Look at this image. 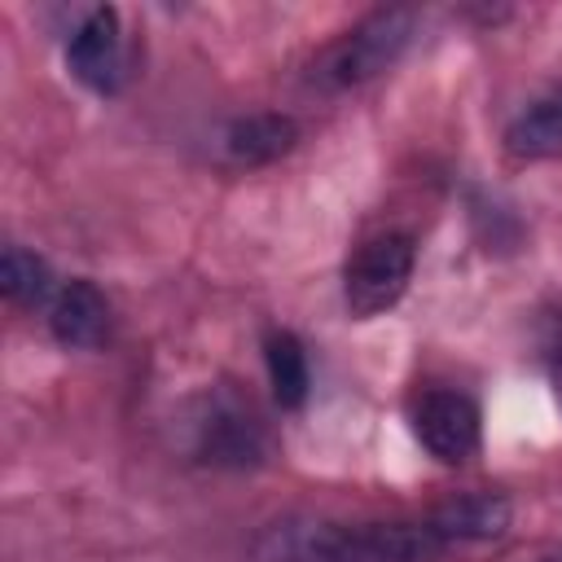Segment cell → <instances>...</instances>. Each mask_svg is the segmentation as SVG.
Listing matches in <instances>:
<instances>
[{"instance_id": "cell-9", "label": "cell", "mask_w": 562, "mask_h": 562, "mask_svg": "<svg viewBox=\"0 0 562 562\" xmlns=\"http://www.w3.org/2000/svg\"><path fill=\"white\" fill-rule=\"evenodd\" d=\"M505 149L518 162L562 158V88L536 97L514 114V123L505 127Z\"/></svg>"}, {"instance_id": "cell-11", "label": "cell", "mask_w": 562, "mask_h": 562, "mask_svg": "<svg viewBox=\"0 0 562 562\" xmlns=\"http://www.w3.org/2000/svg\"><path fill=\"white\" fill-rule=\"evenodd\" d=\"M0 285H4V299L18 303V307H44L57 294L53 268L35 250H22V246H9L4 250V259H0Z\"/></svg>"}, {"instance_id": "cell-6", "label": "cell", "mask_w": 562, "mask_h": 562, "mask_svg": "<svg viewBox=\"0 0 562 562\" xmlns=\"http://www.w3.org/2000/svg\"><path fill=\"white\" fill-rule=\"evenodd\" d=\"M413 435L435 461L457 465L479 452V435H483L479 404L461 391H426L413 404Z\"/></svg>"}, {"instance_id": "cell-7", "label": "cell", "mask_w": 562, "mask_h": 562, "mask_svg": "<svg viewBox=\"0 0 562 562\" xmlns=\"http://www.w3.org/2000/svg\"><path fill=\"white\" fill-rule=\"evenodd\" d=\"M299 140V123L290 114H277V110H259V114H241V119H228L215 136V154L224 167H237V171H250V167H268L277 158H285Z\"/></svg>"}, {"instance_id": "cell-5", "label": "cell", "mask_w": 562, "mask_h": 562, "mask_svg": "<svg viewBox=\"0 0 562 562\" xmlns=\"http://www.w3.org/2000/svg\"><path fill=\"white\" fill-rule=\"evenodd\" d=\"M66 66H70V75H75L88 92H97V97H114V92L123 88L127 53H123V22H119V9L97 4V9L83 13V22L70 31Z\"/></svg>"}, {"instance_id": "cell-10", "label": "cell", "mask_w": 562, "mask_h": 562, "mask_svg": "<svg viewBox=\"0 0 562 562\" xmlns=\"http://www.w3.org/2000/svg\"><path fill=\"white\" fill-rule=\"evenodd\" d=\"M263 364H268V382L281 408H299L307 400V351L290 329H272L263 338Z\"/></svg>"}, {"instance_id": "cell-4", "label": "cell", "mask_w": 562, "mask_h": 562, "mask_svg": "<svg viewBox=\"0 0 562 562\" xmlns=\"http://www.w3.org/2000/svg\"><path fill=\"white\" fill-rule=\"evenodd\" d=\"M193 452L206 465H255L263 457V426L233 391H215L202 400V413L193 422Z\"/></svg>"}, {"instance_id": "cell-13", "label": "cell", "mask_w": 562, "mask_h": 562, "mask_svg": "<svg viewBox=\"0 0 562 562\" xmlns=\"http://www.w3.org/2000/svg\"><path fill=\"white\" fill-rule=\"evenodd\" d=\"M540 562H562V553H549V558H540Z\"/></svg>"}, {"instance_id": "cell-3", "label": "cell", "mask_w": 562, "mask_h": 562, "mask_svg": "<svg viewBox=\"0 0 562 562\" xmlns=\"http://www.w3.org/2000/svg\"><path fill=\"white\" fill-rule=\"evenodd\" d=\"M417 246L408 233H378L369 237L342 268V303L356 321H369L400 303L413 281Z\"/></svg>"}, {"instance_id": "cell-8", "label": "cell", "mask_w": 562, "mask_h": 562, "mask_svg": "<svg viewBox=\"0 0 562 562\" xmlns=\"http://www.w3.org/2000/svg\"><path fill=\"white\" fill-rule=\"evenodd\" d=\"M48 329L61 347H75V351H92L105 342L110 334V303L101 299V290L83 277L75 281H61L53 303H48Z\"/></svg>"}, {"instance_id": "cell-1", "label": "cell", "mask_w": 562, "mask_h": 562, "mask_svg": "<svg viewBox=\"0 0 562 562\" xmlns=\"http://www.w3.org/2000/svg\"><path fill=\"white\" fill-rule=\"evenodd\" d=\"M505 527L509 501L501 492H470L404 522L285 518L259 531L255 562H443L452 549L501 540Z\"/></svg>"}, {"instance_id": "cell-2", "label": "cell", "mask_w": 562, "mask_h": 562, "mask_svg": "<svg viewBox=\"0 0 562 562\" xmlns=\"http://www.w3.org/2000/svg\"><path fill=\"white\" fill-rule=\"evenodd\" d=\"M417 31V13L413 9H378L369 18H360L351 31H342L329 48L316 53V61L307 66V83L316 92H351L369 79H378L386 66L400 61V53L408 48Z\"/></svg>"}, {"instance_id": "cell-12", "label": "cell", "mask_w": 562, "mask_h": 562, "mask_svg": "<svg viewBox=\"0 0 562 562\" xmlns=\"http://www.w3.org/2000/svg\"><path fill=\"white\" fill-rule=\"evenodd\" d=\"M540 360L549 364V373L562 382V307H553V312H544V321H540Z\"/></svg>"}]
</instances>
